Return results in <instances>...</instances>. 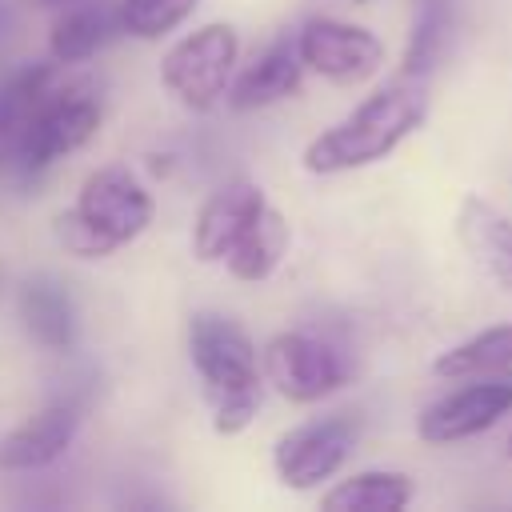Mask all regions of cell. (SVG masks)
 Instances as JSON below:
<instances>
[{
    "instance_id": "6da1fadb",
    "label": "cell",
    "mask_w": 512,
    "mask_h": 512,
    "mask_svg": "<svg viewBox=\"0 0 512 512\" xmlns=\"http://www.w3.org/2000/svg\"><path fill=\"white\" fill-rule=\"evenodd\" d=\"M424 112H428L424 80L400 76V80L384 84L380 92H372L352 116H344L340 124L324 128L304 148V168L316 172V176H336V172H352V168L376 164L408 132L420 128Z\"/></svg>"
},
{
    "instance_id": "7a4b0ae2",
    "label": "cell",
    "mask_w": 512,
    "mask_h": 512,
    "mask_svg": "<svg viewBox=\"0 0 512 512\" xmlns=\"http://www.w3.org/2000/svg\"><path fill=\"white\" fill-rule=\"evenodd\" d=\"M152 212V192L128 168L108 164L80 184L76 208L60 212L52 220V232L64 244V252L80 260H100L120 244L136 240L152 224Z\"/></svg>"
},
{
    "instance_id": "3957f363",
    "label": "cell",
    "mask_w": 512,
    "mask_h": 512,
    "mask_svg": "<svg viewBox=\"0 0 512 512\" xmlns=\"http://www.w3.org/2000/svg\"><path fill=\"white\" fill-rule=\"evenodd\" d=\"M96 128H100V104L92 100V92L84 84L60 80L52 96L40 104V112L32 116V124L24 128L16 156H12V172L20 180L40 176L60 156L84 148L96 136Z\"/></svg>"
},
{
    "instance_id": "277c9868",
    "label": "cell",
    "mask_w": 512,
    "mask_h": 512,
    "mask_svg": "<svg viewBox=\"0 0 512 512\" xmlns=\"http://www.w3.org/2000/svg\"><path fill=\"white\" fill-rule=\"evenodd\" d=\"M236 52H240V40L232 24H200L196 32H188L164 52L160 80L184 108L208 112L228 92Z\"/></svg>"
},
{
    "instance_id": "5b68a950",
    "label": "cell",
    "mask_w": 512,
    "mask_h": 512,
    "mask_svg": "<svg viewBox=\"0 0 512 512\" xmlns=\"http://www.w3.org/2000/svg\"><path fill=\"white\" fill-rule=\"evenodd\" d=\"M264 376L292 404H316L348 384V360L336 344L308 332H280L264 348Z\"/></svg>"
},
{
    "instance_id": "8992f818",
    "label": "cell",
    "mask_w": 512,
    "mask_h": 512,
    "mask_svg": "<svg viewBox=\"0 0 512 512\" xmlns=\"http://www.w3.org/2000/svg\"><path fill=\"white\" fill-rule=\"evenodd\" d=\"M356 420L352 416H324V420H308L292 432H284L276 440V452H272V464H276V476L288 484V488H316L320 480H332L352 448H356Z\"/></svg>"
},
{
    "instance_id": "52a82bcc",
    "label": "cell",
    "mask_w": 512,
    "mask_h": 512,
    "mask_svg": "<svg viewBox=\"0 0 512 512\" xmlns=\"http://www.w3.org/2000/svg\"><path fill=\"white\" fill-rule=\"evenodd\" d=\"M188 352L192 364L212 392H236V388H256L260 368H256V348L248 332L224 316V312H196L188 324Z\"/></svg>"
},
{
    "instance_id": "ba28073f",
    "label": "cell",
    "mask_w": 512,
    "mask_h": 512,
    "mask_svg": "<svg viewBox=\"0 0 512 512\" xmlns=\"http://www.w3.org/2000/svg\"><path fill=\"white\" fill-rule=\"evenodd\" d=\"M296 48L304 68H312L332 84H360L384 64V44L368 28L328 20V16L308 20L296 36Z\"/></svg>"
},
{
    "instance_id": "9c48e42d",
    "label": "cell",
    "mask_w": 512,
    "mask_h": 512,
    "mask_svg": "<svg viewBox=\"0 0 512 512\" xmlns=\"http://www.w3.org/2000/svg\"><path fill=\"white\" fill-rule=\"evenodd\" d=\"M264 204L268 200H264V192H260L256 180H248V176L224 180L200 204V212H196V224H192V252H196V260L220 264L236 248V240L256 224V216L264 212Z\"/></svg>"
},
{
    "instance_id": "30bf717a",
    "label": "cell",
    "mask_w": 512,
    "mask_h": 512,
    "mask_svg": "<svg viewBox=\"0 0 512 512\" xmlns=\"http://www.w3.org/2000/svg\"><path fill=\"white\" fill-rule=\"evenodd\" d=\"M508 408H512V380L508 376H492V380L456 388L444 400H436L432 408H424L420 436L432 440V444L468 440V436L492 428Z\"/></svg>"
},
{
    "instance_id": "8fae6325",
    "label": "cell",
    "mask_w": 512,
    "mask_h": 512,
    "mask_svg": "<svg viewBox=\"0 0 512 512\" xmlns=\"http://www.w3.org/2000/svg\"><path fill=\"white\" fill-rule=\"evenodd\" d=\"M76 428H80V408L76 404L56 400V404L32 412L28 420H20L0 440V468H8V472H36V468L56 464L72 448Z\"/></svg>"
},
{
    "instance_id": "7c38bea8",
    "label": "cell",
    "mask_w": 512,
    "mask_h": 512,
    "mask_svg": "<svg viewBox=\"0 0 512 512\" xmlns=\"http://www.w3.org/2000/svg\"><path fill=\"white\" fill-rule=\"evenodd\" d=\"M16 308H20L24 332L44 352H68L76 344V300L60 276H52V272L24 276V284L16 292Z\"/></svg>"
},
{
    "instance_id": "4fadbf2b",
    "label": "cell",
    "mask_w": 512,
    "mask_h": 512,
    "mask_svg": "<svg viewBox=\"0 0 512 512\" xmlns=\"http://www.w3.org/2000/svg\"><path fill=\"white\" fill-rule=\"evenodd\" d=\"M300 76H304V60H300L296 40H276L228 84L224 96L236 112H256V108H268L292 96L300 88Z\"/></svg>"
},
{
    "instance_id": "5bb4252c",
    "label": "cell",
    "mask_w": 512,
    "mask_h": 512,
    "mask_svg": "<svg viewBox=\"0 0 512 512\" xmlns=\"http://www.w3.org/2000/svg\"><path fill=\"white\" fill-rule=\"evenodd\" d=\"M60 72L64 64L52 60V64H24L0 80V172H12L16 144L32 124V116L40 112V104L60 84Z\"/></svg>"
},
{
    "instance_id": "9a60e30c",
    "label": "cell",
    "mask_w": 512,
    "mask_h": 512,
    "mask_svg": "<svg viewBox=\"0 0 512 512\" xmlns=\"http://www.w3.org/2000/svg\"><path fill=\"white\" fill-rule=\"evenodd\" d=\"M456 232H460V244L468 248V256L476 260V268L492 284L512 288V220L504 212H496L492 204H484L480 196H468L460 204Z\"/></svg>"
},
{
    "instance_id": "2e32d148",
    "label": "cell",
    "mask_w": 512,
    "mask_h": 512,
    "mask_svg": "<svg viewBox=\"0 0 512 512\" xmlns=\"http://www.w3.org/2000/svg\"><path fill=\"white\" fill-rule=\"evenodd\" d=\"M116 28H120V12H112L104 0H72L64 8H56L48 56L64 68L84 64L112 40Z\"/></svg>"
},
{
    "instance_id": "e0dca14e",
    "label": "cell",
    "mask_w": 512,
    "mask_h": 512,
    "mask_svg": "<svg viewBox=\"0 0 512 512\" xmlns=\"http://www.w3.org/2000/svg\"><path fill=\"white\" fill-rule=\"evenodd\" d=\"M412 480L404 472H388V468H368L356 472L348 480H340L336 488H328L320 496L324 512H400L412 504Z\"/></svg>"
},
{
    "instance_id": "ac0fdd59",
    "label": "cell",
    "mask_w": 512,
    "mask_h": 512,
    "mask_svg": "<svg viewBox=\"0 0 512 512\" xmlns=\"http://www.w3.org/2000/svg\"><path fill=\"white\" fill-rule=\"evenodd\" d=\"M284 252H288V220L272 204H264V212L236 240V248L224 256V264H228V272L236 280L256 284V280H268L276 272V264L284 260Z\"/></svg>"
},
{
    "instance_id": "d6986e66",
    "label": "cell",
    "mask_w": 512,
    "mask_h": 512,
    "mask_svg": "<svg viewBox=\"0 0 512 512\" xmlns=\"http://www.w3.org/2000/svg\"><path fill=\"white\" fill-rule=\"evenodd\" d=\"M508 364H512V324H496V328H484L472 340L448 348L432 364V372L444 380H472V376H496Z\"/></svg>"
},
{
    "instance_id": "ffe728a7",
    "label": "cell",
    "mask_w": 512,
    "mask_h": 512,
    "mask_svg": "<svg viewBox=\"0 0 512 512\" xmlns=\"http://www.w3.org/2000/svg\"><path fill=\"white\" fill-rule=\"evenodd\" d=\"M448 40H452V4L448 0H424L416 12V24H412V40H408L400 76L424 80L440 64Z\"/></svg>"
},
{
    "instance_id": "44dd1931",
    "label": "cell",
    "mask_w": 512,
    "mask_h": 512,
    "mask_svg": "<svg viewBox=\"0 0 512 512\" xmlns=\"http://www.w3.org/2000/svg\"><path fill=\"white\" fill-rule=\"evenodd\" d=\"M200 0H120V32L136 40H160L172 28H180Z\"/></svg>"
},
{
    "instance_id": "7402d4cb",
    "label": "cell",
    "mask_w": 512,
    "mask_h": 512,
    "mask_svg": "<svg viewBox=\"0 0 512 512\" xmlns=\"http://www.w3.org/2000/svg\"><path fill=\"white\" fill-rule=\"evenodd\" d=\"M256 388H236V392H212V428L220 436H236L252 424L256 416Z\"/></svg>"
},
{
    "instance_id": "603a6c76",
    "label": "cell",
    "mask_w": 512,
    "mask_h": 512,
    "mask_svg": "<svg viewBox=\"0 0 512 512\" xmlns=\"http://www.w3.org/2000/svg\"><path fill=\"white\" fill-rule=\"evenodd\" d=\"M40 8H64V4H72V0H36Z\"/></svg>"
},
{
    "instance_id": "cb8c5ba5",
    "label": "cell",
    "mask_w": 512,
    "mask_h": 512,
    "mask_svg": "<svg viewBox=\"0 0 512 512\" xmlns=\"http://www.w3.org/2000/svg\"><path fill=\"white\" fill-rule=\"evenodd\" d=\"M508 456H512V436H508Z\"/></svg>"
}]
</instances>
